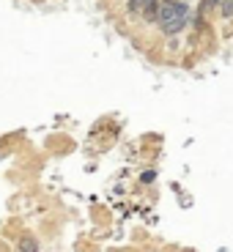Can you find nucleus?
<instances>
[{
    "label": "nucleus",
    "mask_w": 233,
    "mask_h": 252,
    "mask_svg": "<svg viewBox=\"0 0 233 252\" xmlns=\"http://www.w3.org/2000/svg\"><path fill=\"white\" fill-rule=\"evenodd\" d=\"M187 19H189L187 3H181V0H162L157 22H159V28H162L167 36H176V33L187 25Z\"/></svg>",
    "instance_id": "1"
},
{
    "label": "nucleus",
    "mask_w": 233,
    "mask_h": 252,
    "mask_svg": "<svg viewBox=\"0 0 233 252\" xmlns=\"http://www.w3.org/2000/svg\"><path fill=\"white\" fill-rule=\"evenodd\" d=\"M143 17L148 19V22H154V19L159 17V3H157V0H148V3H145V8H143Z\"/></svg>",
    "instance_id": "2"
},
{
    "label": "nucleus",
    "mask_w": 233,
    "mask_h": 252,
    "mask_svg": "<svg viewBox=\"0 0 233 252\" xmlns=\"http://www.w3.org/2000/svg\"><path fill=\"white\" fill-rule=\"evenodd\" d=\"M19 252H38V241L36 239H22L19 241Z\"/></svg>",
    "instance_id": "3"
},
{
    "label": "nucleus",
    "mask_w": 233,
    "mask_h": 252,
    "mask_svg": "<svg viewBox=\"0 0 233 252\" xmlns=\"http://www.w3.org/2000/svg\"><path fill=\"white\" fill-rule=\"evenodd\" d=\"M220 11L222 17H233V0H220Z\"/></svg>",
    "instance_id": "4"
},
{
    "label": "nucleus",
    "mask_w": 233,
    "mask_h": 252,
    "mask_svg": "<svg viewBox=\"0 0 233 252\" xmlns=\"http://www.w3.org/2000/svg\"><path fill=\"white\" fill-rule=\"evenodd\" d=\"M140 181H143V184H151V181H154V173H151V170H145L143 176H140Z\"/></svg>",
    "instance_id": "5"
},
{
    "label": "nucleus",
    "mask_w": 233,
    "mask_h": 252,
    "mask_svg": "<svg viewBox=\"0 0 233 252\" xmlns=\"http://www.w3.org/2000/svg\"><path fill=\"white\" fill-rule=\"evenodd\" d=\"M208 3H211V6H220V0H208Z\"/></svg>",
    "instance_id": "6"
}]
</instances>
